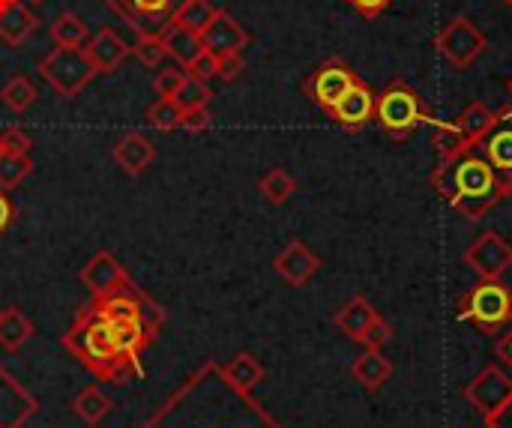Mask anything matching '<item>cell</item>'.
Returning <instances> with one entry per match:
<instances>
[{
	"instance_id": "26",
	"label": "cell",
	"mask_w": 512,
	"mask_h": 428,
	"mask_svg": "<svg viewBox=\"0 0 512 428\" xmlns=\"http://www.w3.org/2000/svg\"><path fill=\"white\" fill-rule=\"evenodd\" d=\"M36 99H39V90H36V84L27 75H12L3 84V90H0V102L9 111H15V114H24Z\"/></svg>"
},
{
	"instance_id": "9",
	"label": "cell",
	"mask_w": 512,
	"mask_h": 428,
	"mask_svg": "<svg viewBox=\"0 0 512 428\" xmlns=\"http://www.w3.org/2000/svg\"><path fill=\"white\" fill-rule=\"evenodd\" d=\"M114 15H120L138 36L162 33L183 0H102Z\"/></svg>"
},
{
	"instance_id": "15",
	"label": "cell",
	"mask_w": 512,
	"mask_h": 428,
	"mask_svg": "<svg viewBox=\"0 0 512 428\" xmlns=\"http://www.w3.org/2000/svg\"><path fill=\"white\" fill-rule=\"evenodd\" d=\"M273 270L291 285V288H303L309 285L318 270H321V258L303 243V240H291L276 258H273Z\"/></svg>"
},
{
	"instance_id": "31",
	"label": "cell",
	"mask_w": 512,
	"mask_h": 428,
	"mask_svg": "<svg viewBox=\"0 0 512 428\" xmlns=\"http://www.w3.org/2000/svg\"><path fill=\"white\" fill-rule=\"evenodd\" d=\"M132 57H135L144 69H159L162 60L168 57L162 36H159V33H141V36L135 39V45H132Z\"/></svg>"
},
{
	"instance_id": "8",
	"label": "cell",
	"mask_w": 512,
	"mask_h": 428,
	"mask_svg": "<svg viewBox=\"0 0 512 428\" xmlns=\"http://www.w3.org/2000/svg\"><path fill=\"white\" fill-rule=\"evenodd\" d=\"M360 81V75L348 66V63H342V60H327V63H321L306 81H303V93L321 108V111H333L336 105H339V99L354 87Z\"/></svg>"
},
{
	"instance_id": "17",
	"label": "cell",
	"mask_w": 512,
	"mask_h": 428,
	"mask_svg": "<svg viewBox=\"0 0 512 428\" xmlns=\"http://www.w3.org/2000/svg\"><path fill=\"white\" fill-rule=\"evenodd\" d=\"M84 54L93 63L96 75H105V72H114L132 54V45H126L114 27H102L96 30V36L84 42Z\"/></svg>"
},
{
	"instance_id": "24",
	"label": "cell",
	"mask_w": 512,
	"mask_h": 428,
	"mask_svg": "<svg viewBox=\"0 0 512 428\" xmlns=\"http://www.w3.org/2000/svg\"><path fill=\"white\" fill-rule=\"evenodd\" d=\"M33 339V321L21 309H6L0 312V348L6 351H21Z\"/></svg>"
},
{
	"instance_id": "4",
	"label": "cell",
	"mask_w": 512,
	"mask_h": 428,
	"mask_svg": "<svg viewBox=\"0 0 512 428\" xmlns=\"http://www.w3.org/2000/svg\"><path fill=\"white\" fill-rule=\"evenodd\" d=\"M375 120L387 135L405 141L423 120H429V108L408 81H390L387 90L375 99Z\"/></svg>"
},
{
	"instance_id": "41",
	"label": "cell",
	"mask_w": 512,
	"mask_h": 428,
	"mask_svg": "<svg viewBox=\"0 0 512 428\" xmlns=\"http://www.w3.org/2000/svg\"><path fill=\"white\" fill-rule=\"evenodd\" d=\"M495 351H498L501 366H504V369L512 375V327L510 330H504V333L495 339Z\"/></svg>"
},
{
	"instance_id": "47",
	"label": "cell",
	"mask_w": 512,
	"mask_h": 428,
	"mask_svg": "<svg viewBox=\"0 0 512 428\" xmlns=\"http://www.w3.org/2000/svg\"><path fill=\"white\" fill-rule=\"evenodd\" d=\"M0 156H3V147H0Z\"/></svg>"
},
{
	"instance_id": "25",
	"label": "cell",
	"mask_w": 512,
	"mask_h": 428,
	"mask_svg": "<svg viewBox=\"0 0 512 428\" xmlns=\"http://www.w3.org/2000/svg\"><path fill=\"white\" fill-rule=\"evenodd\" d=\"M111 399L99 390V387H84L75 402H72V411L87 423V426H99L108 414H111Z\"/></svg>"
},
{
	"instance_id": "37",
	"label": "cell",
	"mask_w": 512,
	"mask_h": 428,
	"mask_svg": "<svg viewBox=\"0 0 512 428\" xmlns=\"http://www.w3.org/2000/svg\"><path fill=\"white\" fill-rule=\"evenodd\" d=\"M246 69V60L243 54H225V57H216V78L222 81H237Z\"/></svg>"
},
{
	"instance_id": "20",
	"label": "cell",
	"mask_w": 512,
	"mask_h": 428,
	"mask_svg": "<svg viewBox=\"0 0 512 428\" xmlns=\"http://www.w3.org/2000/svg\"><path fill=\"white\" fill-rule=\"evenodd\" d=\"M159 36H162V42H165L168 57H174V63H180L183 69H189V66L204 54L201 36H198L195 30H186V27L174 24V21H168V24L162 27Z\"/></svg>"
},
{
	"instance_id": "28",
	"label": "cell",
	"mask_w": 512,
	"mask_h": 428,
	"mask_svg": "<svg viewBox=\"0 0 512 428\" xmlns=\"http://www.w3.org/2000/svg\"><path fill=\"white\" fill-rule=\"evenodd\" d=\"M258 192L264 195V201H270V204H285L294 192H297V180L288 174V171H282V168H273V171H267L261 180H258Z\"/></svg>"
},
{
	"instance_id": "43",
	"label": "cell",
	"mask_w": 512,
	"mask_h": 428,
	"mask_svg": "<svg viewBox=\"0 0 512 428\" xmlns=\"http://www.w3.org/2000/svg\"><path fill=\"white\" fill-rule=\"evenodd\" d=\"M12 222H15V204L6 195V189H0V237L12 228Z\"/></svg>"
},
{
	"instance_id": "30",
	"label": "cell",
	"mask_w": 512,
	"mask_h": 428,
	"mask_svg": "<svg viewBox=\"0 0 512 428\" xmlns=\"http://www.w3.org/2000/svg\"><path fill=\"white\" fill-rule=\"evenodd\" d=\"M171 99L177 102V108H180V111L207 108V105H210V99H213V90H210V84H207V81H198V78H192V75L186 72L183 84L177 87V93H174Z\"/></svg>"
},
{
	"instance_id": "48",
	"label": "cell",
	"mask_w": 512,
	"mask_h": 428,
	"mask_svg": "<svg viewBox=\"0 0 512 428\" xmlns=\"http://www.w3.org/2000/svg\"><path fill=\"white\" fill-rule=\"evenodd\" d=\"M0 428H6V426H0Z\"/></svg>"
},
{
	"instance_id": "38",
	"label": "cell",
	"mask_w": 512,
	"mask_h": 428,
	"mask_svg": "<svg viewBox=\"0 0 512 428\" xmlns=\"http://www.w3.org/2000/svg\"><path fill=\"white\" fill-rule=\"evenodd\" d=\"M210 108H192V111H183V117H180V129H186V132H204L207 126H210Z\"/></svg>"
},
{
	"instance_id": "5",
	"label": "cell",
	"mask_w": 512,
	"mask_h": 428,
	"mask_svg": "<svg viewBox=\"0 0 512 428\" xmlns=\"http://www.w3.org/2000/svg\"><path fill=\"white\" fill-rule=\"evenodd\" d=\"M495 117H498V111H492L486 102H480V99L468 102V108L453 123H438L435 126L432 144H435L438 156L441 159H453L459 153L474 150L486 138V132L492 129Z\"/></svg>"
},
{
	"instance_id": "27",
	"label": "cell",
	"mask_w": 512,
	"mask_h": 428,
	"mask_svg": "<svg viewBox=\"0 0 512 428\" xmlns=\"http://www.w3.org/2000/svg\"><path fill=\"white\" fill-rule=\"evenodd\" d=\"M51 39L60 48H84L90 36H87V24L75 12H60L51 24Z\"/></svg>"
},
{
	"instance_id": "14",
	"label": "cell",
	"mask_w": 512,
	"mask_h": 428,
	"mask_svg": "<svg viewBox=\"0 0 512 428\" xmlns=\"http://www.w3.org/2000/svg\"><path fill=\"white\" fill-rule=\"evenodd\" d=\"M81 285L93 294V300H102L120 288L129 285V276L123 264L111 252H96L84 267H81Z\"/></svg>"
},
{
	"instance_id": "13",
	"label": "cell",
	"mask_w": 512,
	"mask_h": 428,
	"mask_svg": "<svg viewBox=\"0 0 512 428\" xmlns=\"http://www.w3.org/2000/svg\"><path fill=\"white\" fill-rule=\"evenodd\" d=\"M480 153L489 159V165L501 174V180L507 183L512 192V108L498 111L492 129L486 132V138L477 144Z\"/></svg>"
},
{
	"instance_id": "36",
	"label": "cell",
	"mask_w": 512,
	"mask_h": 428,
	"mask_svg": "<svg viewBox=\"0 0 512 428\" xmlns=\"http://www.w3.org/2000/svg\"><path fill=\"white\" fill-rule=\"evenodd\" d=\"M390 339H393V327H390V321L378 318V321L366 330V336L360 339V345H363L366 351H381Z\"/></svg>"
},
{
	"instance_id": "34",
	"label": "cell",
	"mask_w": 512,
	"mask_h": 428,
	"mask_svg": "<svg viewBox=\"0 0 512 428\" xmlns=\"http://www.w3.org/2000/svg\"><path fill=\"white\" fill-rule=\"evenodd\" d=\"M183 78H186V69H183L180 63H168V66H159L153 87H156L159 96H174L177 87L183 84Z\"/></svg>"
},
{
	"instance_id": "46",
	"label": "cell",
	"mask_w": 512,
	"mask_h": 428,
	"mask_svg": "<svg viewBox=\"0 0 512 428\" xmlns=\"http://www.w3.org/2000/svg\"><path fill=\"white\" fill-rule=\"evenodd\" d=\"M501 3H504V6H512V0H501Z\"/></svg>"
},
{
	"instance_id": "23",
	"label": "cell",
	"mask_w": 512,
	"mask_h": 428,
	"mask_svg": "<svg viewBox=\"0 0 512 428\" xmlns=\"http://www.w3.org/2000/svg\"><path fill=\"white\" fill-rule=\"evenodd\" d=\"M351 378L366 387L369 393H378L390 378H393V363L381 351H363L351 363Z\"/></svg>"
},
{
	"instance_id": "44",
	"label": "cell",
	"mask_w": 512,
	"mask_h": 428,
	"mask_svg": "<svg viewBox=\"0 0 512 428\" xmlns=\"http://www.w3.org/2000/svg\"><path fill=\"white\" fill-rule=\"evenodd\" d=\"M24 3H27V6H39L42 0H24Z\"/></svg>"
},
{
	"instance_id": "42",
	"label": "cell",
	"mask_w": 512,
	"mask_h": 428,
	"mask_svg": "<svg viewBox=\"0 0 512 428\" xmlns=\"http://www.w3.org/2000/svg\"><path fill=\"white\" fill-rule=\"evenodd\" d=\"M486 428H512V393L495 414L486 417Z\"/></svg>"
},
{
	"instance_id": "11",
	"label": "cell",
	"mask_w": 512,
	"mask_h": 428,
	"mask_svg": "<svg viewBox=\"0 0 512 428\" xmlns=\"http://www.w3.org/2000/svg\"><path fill=\"white\" fill-rule=\"evenodd\" d=\"M465 264L480 279H501L512 267V246L498 231H483L465 252Z\"/></svg>"
},
{
	"instance_id": "1",
	"label": "cell",
	"mask_w": 512,
	"mask_h": 428,
	"mask_svg": "<svg viewBox=\"0 0 512 428\" xmlns=\"http://www.w3.org/2000/svg\"><path fill=\"white\" fill-rule=\"evenodd\" d=\"M432 186L441 201H447L459 216L471 222L486 219L504 198L512 195L501 174L489 165V159L474 150L459 153L453 159H441L432 174Z\"/></svg>"
},
{
	"instance_id": "18",
	"label": "cell",
	"mask_w": 512,
	"mask_h": 428,
	"mask_svg": "<svg viewBox=\"0 0 512 428\" xmlns=\"http://www.w3.org/2000/svg\"><path fill=\"white\" fill-rule=\"evenodd\" d=\"M36 30L39 21L24 0H0V39L9 48H21Z\"/></svg>"
},
{
	"instance_id": "29",
	"label": "cell",
	"mask_w": 512,
	"mask_h": 428,
	"mask_svg": "<svg viewBox=\"0 0 512 428\" xmlns=\"http://www.w3.org/2000/svg\"><path fill=\"white\" fill-rule=\"evenodd\" d=\"M213 15H216V6H213L210 0H183V3L177 6V12L171 15V21L180 24V27H186V30L201 33V30L210 24Z\"/></svg>"
},
{
	"instance_id": "19",
	"label": "cell",
	"mask_w": 512,
	"mask_h": 428,
	"mask_svg": "<svg viewBox=\"0 0 512 428\" xmlns=\"http://www.w3.org/2000/svg\"><path fill=\"white\" fill-rule=\"evenodd\" d=\"M153 159H156V147H153V141H150L144 132H126V135H120L117 144H114V162H117V168H123L129 177L144 174V171L153 165Z\"/></svg>"
},
{
	"instance_id": "40",
	"label": "cell",
	"mask_w": 512,
	"mask_h": 428,
	"mask_svg": "<svg viewBox=\"0 0 512 428\" xmlns=\"http://www.w3.org/2000/svg\"><path fill=\"white\" fill-rule=\"evenodd\" d=\"M345 3L363 18H378L381 12H387L393 6V0H345Z\"/></svg>"
},
{
	"instance_id": "21",
	"label": "cell",
	"mask_w": 512,
	"mask_h": 428,
	"mask_svg": "<svg viewBox=\"0 0 512 428\" xmlns=\"http://www.w3.org/2000/svg\"><path fill=\"white\" fill-rule=\"evenodd\" d=\"M378 318H381L378 309H375L363 294H357V297H351V300L336 312V327H339L348 339L360 342V339L366 336V330H369Z\"/></svg>"
},
{
	"instance_id": "2",
	"label": "cell",
	"mask_w": 512,
	"mask_h": 428,
	"mask_svg": "<svg viewBox=\"0 0 512 428\" xmlns=\"http://www.w3.org/2000/svg\"><path fill=\"white\" fill-rule=\"evenodd\" d=\"M63 345L69 351H75L93 372L99 375H111V366H120L126 363L114 345V333H111V321L93 306H87L81 312V318L75 321V327L63 336Z\"/></svg>"
},
{
	"instance_id": "3",
	"label": "cell",
	"mask_w": 512,
	"mask_h": 428,
	"mask_svg": "<svg viewBox=\"0 0 512 428\" xmlns=\"http://www.w3.org/2000/svg\"><path fill=\"white\" fill-rule=\"evenodd\" d=\"M459 321L474 324L486 336H501L512 327V288L501 279H480L459 300Z\"/></svg>"
},
{
	"instance_id": "32",
	"label": "cell",
	"mask_w": 512,
	"mask_h": 428,
	"mask_svg": "<svg viewBox=\"0 0 512 428\" xmlns=\"http://www.w3.org/2000/svg\"><path fill=\"white\" fill-rule=\"evenodd\" d=\"M180 117H183V111L177 108V102L171 96H159V102H153L147 108V123L153 129H162V132L180 129Z\"/></svg>"
},
{
	"instance_id": "7",
	"label": "cell",
	"mask_w": 512,
	"mask_h": 428,
	"mask_svg": "<svg viewBox=\"0 0 512 428\" xmlns=\"http://www.w3.org/2000/svg\"><path fill=\"white\" fill-rule=\"evenodd\" d=\"M435 48H438V54H441L450 66L468 69V66H474V63L480 60V54L489 48V39H486V33H483L468 15H456V18L447 21L444 30L438 33Z\"/></svg>"
},
{
	"instance_id": "16",
	"label": "cell",
	"mask_w": 512,
	"mask_h": 428,
	"mask_svg": "<svg viewBox=\"0 0 512 428\" xmlns=\"http://www.w3.org/2000/svg\"><path fill=\"white\" fill-rule=\"evenodd\" d=\"M375 99H378V93H372V87L360 78V81L339 99V105L330 111V117H333L342 129L360 132L366 123L375 120Z\"/></svg>"
},
{
	"instance_id": "6",
	"label": "cell",
	"mask_w": 512,
	"mask_h": 428,
	"mask_svg": "<svg viewBox=\"0 0 512 428\" xmlns=\"http://www.w3.org/2000/svg\"><path fill=\"white\" fill-rule=\"evenodd\" d=\"M39 75L57 90V96L63 99H75L93 78L96 69L87 60L84 48H54L39 60Z\"/></svg>"
},
{
	"instance_id": "45",
	"label": "cell",
	"mask_w": 512,
	"mask_h": 428,
	"mask_svg": "<svg viewBox=\"0 0 512 428\" xmlns=\"http://www.w3.org/2000/svg\"><path fill=\"white\" fill-rule=\"evenodd\" d=\"M507 93H510V96H512V78H510V81H507Z\"/></svg>"
},
{
	"instance_id": "12",
	"label": "cell",
	"mask_w": 512,
	"mask_h": 428,
	"mask_svg": "<svg viewBox=\"0 0 512 428\" xmlns=\"http://www.w3.org/2000/svg\"><path fill=\"white\" fill-rule=\"evenodd\" d=\"M198 36L204 42V51H210L216 57L243 54V48L249 45V30L228 9H216V15L210 18V24Z\"/></svg>"
},
{
	"instance_id": "33",
	"label": "cell",
	"mask_w": 512,
	"mask_h": 428,
	"mask_svg": "<svg viewBox=\"0 0 512 428\" xmlns=\"http://www.w3.org/2000/svg\"><path fill=\"white\" fill-rule=\"evenodd\" d=\"M30 171H33L30 156H9V153H3L0 156V189L18 186L24 177H30Z\"/></svg>"
},
{
	"instance_id": "22",
	"label": "cell",
	"mask_w": 512,
	"mask_h": 428,
	"mask_svg": "<svg viewBox=\"0 0 512 428\" xmlns=\"http://www.w3.org/2000/svg\"><path fill=\"white\" fill-rule=\"evenodd\" d=\"M219 378L231 387V390H237V393H243V396H249L258 384H264V378H267V372H264V366L252 357V354H237L228 366H222L219 369Z\"/></svg>"
},
{
	"instance_id": "39",
	"label": "cell",
	"mask_w": 512,
	"mask_h": 428,
	"mask_svg": "<svg viewBox=\"0 0 512 428\" xmlns=\"http://www.w3.org/2000/svg\"><path fill=\"white\" fill-rule=\"evenodd\" d=\"M192 78H198V81H207L210 84V78H216V54H210V51H204L189 69H186Z\"/></svg>"
},
{
	"instance_id": "10",
	"label": "cell",
	"mask_w": 512,
	"mask_h": 428,
	"mask_svg": "<svg viewBox=\"0 0 512 428\" xmlns=\"http://www.w3.org/2000/svg\"><path fill=\"white\" fill-rule=\"evenodd\" d=\"M512 393V375L504 366H486L474 381L465 384V402L486 420L495 414Z\"/></svg>"
},
{
	"instance_id": "35",
	"label": "cell",
	"mask_w": 512,
	"mask_h": 428,
	"mask_svg": "<svg viewBox=\"0 0 512 428\" xmlns=\"http://www.w3.org/2000/svg\"><path fill=\"white\" fill-rule=\"evenodd\" d=\"M0 147H3V153H9V156H27L30 147H33V141H30V135H27L21 126H9V129L0 135Z\"/></svg>"
}]
</instances>
